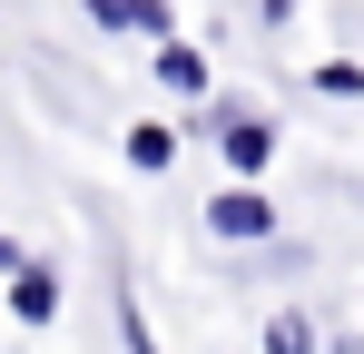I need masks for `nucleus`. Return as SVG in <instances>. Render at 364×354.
Masks as SVG:
<instances>
[{"instance_id":"1a4fd4ad","label":"nucleus","mask_w":364,"mask_h":354,"mask_svg":"<svg viewBox=\"0 0 364 354\" xmlns=\"http://www.w3.org/2000/svg\"><path fill=\"white\" fill-rule=\"evenodd\" d=\"M89 20L99 30H138V0H89Z\"/></svg>"},{"instance_id":"20e7f679","label":"nucleus","mask_w":364,"mask_h":354,"mask_svg":"<svg viewBox=\"0 0 364 354\" xmlns=\"http://www.w3.org/2000/svg\"><path fill=\"white\" fill-rule=\"evenodd\" d=\"M148 69H158V89H178V99H207V89H217V79H207V50H187V40H158Z\"/></svg>"},{"instance_id":"f257e3e1","label":"nucleus","mask_w":364,"mask_h":354,"mask_svg":"<svg viewBox=\"0 0 364 354\" xmlns=\"http://www.w3.org/2000/svg\"><path fill=\"white\" fill-rule=\"evenodd\" d=\"M207 236H227V246H266V236H276V197H256V187H217V197H207Z\"/></svg>"},{"instance_id":"39448f33","label":"nucleus","mask_w":364,"mask_h":354,"mask_svg":"<svg viewBox=\"0 0 364 354\" xmlns=\"http://www.w3.org/2000/svg\"><path fill=\"white\" fill-rule=\"evenodd\" d=\"M168 158H178V128H168V118H138V128H128V168H168Z\"/></svg>"},{"instance_id":"9d476101","label":"nucleus","mask_w":364,"mask_h":354,"mask_svg":"<svg viewBox=\"0 0 364 354\" xmlns=\"http://www.w3.org/2000/svg\"><path fill=\"white\" fill-rule=\"evenodd\" d=\"M315 354H364V335H335V345H315Z\"/></svg>"},{"instance_id":"f03ea898","label":"nucleus","mask_w":364,"mask_h":354,"mask_svg":"<svg viewBox=\"0 0 364 354\" xmlns=\"http://www.w3.org/2000/svg\"><path fill=\"white\" fill-rule=\"evenodd\" d=\"M217 148H227V168H237V177H256L266 158H276V128H266L256 109H237V99H217Z\"/></svg>"},{"instance_id":"7ed1b4c3","label":"nucleus","mask_w":364,"mask_h":354,"mask_svg":"<svg viewBox=\"0 0 364 354\" xmlns=\"http://www.w3.org/2000/svg\"><path fill=\"white\" fill-rule=\"evenodd\" d=\"M10 315L40 335V325H60V266H40V256H20L10 266Z\"/></svg>"},{"instance_id":"0eeeda50","label":"nucleus","mask_w":364,"mask_h":354,"mask_svg":"<svg viewBox=\"0 0 364 354\" xmlns=\"http://www.w3.org/2000/svg\"><path fill=\"white\" fill-rule=\"evenodd\" d=\"M315 89H325V99H364V69H355V59H325Z\"/></svg>"},{"instance_id":"423d86ee","label":"nucleus","mask_w":364,"mask_h":354,"mask_svg":"<svg viewBox=\"0 0 364 354\" xmlns=\"http://www.w3.org/2000/svg\"><path fill=\"white\" fill-rule=\"evenodd\" d=\"M325 335H315V315L305 305H286V315H266V354H315Z\"/></svg>"},{"instance_id":"6e6552de","label":"nucleus","mask_w":364,"mask_h":354,"mask_svg":"<svg viewBox=\"0 0 364 354\" xmlns=\"http://www.w3.org/2000/svg\"><path fill=\"white\" fill-rule=\"evenodd\" d=\"M119 335H128V354H168L158 335H148V315H138V295H119Z\"/></svg>"}]
</instances>
